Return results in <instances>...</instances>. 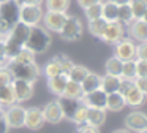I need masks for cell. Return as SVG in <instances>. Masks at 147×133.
I'll return each instance as SVG.
<instances>
[{
  "label": "cell",
  "instance_id": "obj_1",
  "mask_svg": "<svg viewBox=\"0 0 147 133\" xmlns=\"http://www.w3.org/2000/svg\"><path fill=\"white\" fill-rule=\"evenodd\" d=\"M19 6L21 3L18 0H7L0 3V38L2 40L19 22Z\"/></svg>",
  "mask_w": 147,
  "mask_h": 133
},
{
  "label": "cell",
  "instance_id": "obj_22",
  "mask_svg": "<svg viewBox=\"0 0 147 133\" xmlns=\"http://www.w3.org/2000/svg\"><path fill=\"white\" fill-rule=\"evenodd\" d=\"M119 18V5L109 2H101V19H105L106 22H115Z\"/></svg>",
  "mask_w": 147,
  "mask_h": 133
},
{
  "label": "cell",
  "instance_id": "obj_31",
  "mask_svg": "<svg viewBox=\"0 0 147 133\" xmlns=\"http://www.w3.org/2000/svg\"><path fill=\"white\" fill-rule=\"evenodd\" d=\"M128 5L131 8V13H133L134 19H142L144 13L147 10V0H131Z\"/></svg>",
  "mask_w": 147,
  "mask_h": 133
},
{
  "label": "cell",
  "instance_id": "obj_44",
  "mask_svg": "<svg viewBox=\"0 0 147 133\" xmlns=\"http://www.w3.org/2000/svg\"><path fill=\"white\" fill-rule=\"evenodd\" d=\"M8 56H7V49H5V43H3V40L0 38V65L2 66H5L8 63Z\"/></svg>",
  "mask_w": 147,
  "mask_h": 133
},
{
  "label": "cell",
  "instance_id": "obj_25",
  "mask_svg": "<svg viewBox=\"0 0 147 133\" xmlns=\"http://www.w3.org/2000/svg\"><path fill=\"white\" fill-rule=\"evenodd\" d=\"M63 97H68V98H74V100H82L84 97V92L82 89H81V84L79 82H74V81H70L68 79L67 86H65V90H63ZM60 95V97H62Z\"/></svg>",
  "mask_w": 147,
  "mask_h": 133
},
{
  "label": "cell",
  "instance_id": "obj_54",
  "mask_svg": "<svg viewBox=\"0 0 147 133\" xmlns=\"http://www.w3.org/2000/svg\"><path fill=\"white\" fill-rule=\"evenodd\" d=\"M0 68H2V65H0Z\"/></svg>",
  "mask_w": 147,
  "mask_h": 133
},
{
  "label": "cell",
  "instance_id": "obj_24",
  "mask_svg": "<svg viewBox=\"0 0 147 133\" xmlns=\"http://www.w3.org/2000/svg\"><path fill=\"white\" fill-rule=\"evenodd\" d=\"M16 103V97H14V90H13V86L8 84L0 87V106L2 108H8L11 105Z\"/></svg>",
  "mask_w": 147,
  "mask_h": 133
},
{
  "label": "cell",
  "instance_id": "obj_13",
  "mask_svg": "<svg viewBox=\"0 0 147 133\" xmlns=\"http://www.w3.org/2000/svg\"><path fill=\"white\" fill-rule=\"evenodd\" d=\"M125 128L130 132H141L147 130V114L142 111H133L125 117Z\"/></svg>",
  "mask_w": 147,
  "mask_h": 133
},
{
  "label": "cell",
  "instance_id": "obj_16",
  "mask_svg": "<svg viewBox=\"0 0 147 133\" xmlns=\"http://www.w3.org/2000/svg\"><path fill=\"white\" fill-rule=\"evenodd\" d=\"M128 32H130L131 40H136L139 43L147 41V22L142 21V19H134L128 25Z\"/></svg>",
  "mask_w": 147,
  "mask_h": 133
},
{
  "label": "cell",
  "instance_id": "obj_12",
  "mask_svg": "<svg viewBox=\"0 0 147 133\" xmlns=\"http://www.w3.org/2000/svg\"><path fill=\"white\" fill-rule=\"evenodd\" d=\"M106 94L103 89H96V90H92L89 94H84L82 97V103L86 105L87 108H96V109H106Z\"/></svg>",
  "mask_w": 147,
  "mask_h": 133
},
{
  "label": "cell",
  "instance_id": "obj_28",
  "mask_svg": "<svg viewBox=\"0 0 147 133\" xmlns=\"http://www.w3.org/2000/svg\"><path fill=\"white\" fill-rule=\"evenodd\" d=\"M87 73H89V68H86L84 65H76L74 63L73 66H71V70L68 71V79L70 81H74V82H82V79L87 76Z\"/></svg>",
  "mask_w": 147,
  "mask_h": 133
},
{
  "label": "cell",
  "instance_id": "obj_11",
  "mask_svg": "<svg viewBox=\"0 0 147 133\" xmlns=\"http://www.w3.org/2000/svg\"><path fill=\"white\" fill-rule=\"evenodd\" d=\"M14 90V97H16V103H22L32 98L33 95V82L22 81V79H13L11 82Z\"/></svg>",
  "mask_w": 147,
  "mask_h": 133
},
{
  "label": "cell",
  "instance_id": "obj_4",
  "mask_svg": "<svg viewBox=\"0 0 147 133\" xmlns=\"http://www.w3.org/2000/svg\"><path fill=\"white\" fill-rule=\"evenodd\" d=\"M10 73L13 75V79H22V81L35 82L41 75V70L36 65V62L33 63H18L14 60H8L7 65Z\"/></svg>",
  "mask_w": 147,
  "mask_h": 133
},
{
  "label": "cell",
  "instance_id": "obj_36",
  "mask_svg": "<svg viewBox=\"0 0 147 133\" xmlns=\"http://www.w3.org/2000/svg\"><path fill=\"white\" fill-rule=\"evenodd\" d=\"M87 109H89V108L81 101L79 106H78V109L74 111L73 117H71V122H74L76 125H84L86 120H87Z\"/></svg>",
  "mask_w": 147,
  "mask_h": 133
},
{
  "label": "cell",
  "instance_id": "obj_17",
  "mask_svg": "<svg viewBox=\"0 0 147 133\" xmlns=\"http://www.w3.org/2000/svg\"><path fill=\"white\" fill-rule=\"evenodd\" d=\"M59 105H60V109H62V114H63V119H70L73 117L74 111L78 109L81 101L79 100H74V98H68V97H59Z\"/></svg>",
  "mask_w": 147,
  "mask_h": 133
},
{
  "label": "cell",
  "instance_id": "obj_45",
  "mask_svg": "<svg viewBox=\"0 0 147 133\" xmlns=\"http://www.w3.org/2000/svg\"><path fill=\"white\" fill-rule=\"evenodd\" d=\"M134 86L147 95V78H134Z\"/></svg>",
  "mask_w": 147,
  "mask_h": 133
},
{
  "label": "cell",
  "instance_id": "obj_40",
  "mask_svg": "<svg viewBox=\"0 0 147 133\" xmlns=\"http://www.w3.org/2000/svg\"><path fill=\"white\" fill-rule=\"evenodd\" d=\"M13 82V75L10 73V70L7 66H2L0 68V87H3V86H8Z\"/></svg>",
  "mask_w": 147,
  "mask_h": 133
},
{
  "label": "cell",
  "instance_id": "obj_6",
  "mask_svg": "<svg viewBox=\"0 0 147 133\" xmlns=\"http://www.w3.org/2000/svg\"><path fill=\"white\" fill-rule=\"evenodd\" d=\"M3 119L10 128H21V127H24V122H26V108L16 103L5 108Z\"/></svg>",
  "mask_w": 147,
  "mask_h": 133
},
{
  "label": "cell",
  "instance_id": "obj_42",
  "mask_svg": "<svg viewBox=\"0 0 147 133\" xmlns=\"http://www.w3.org/2000/svg\"><path fill=\"white\" fill-rule=\"evenodd\" d=\"M136 59L147 60V41L136 44Z\"/></svg>",
  "mask_w": 147,
  "mask_h": 133
},
{
  "label": "cell",
  "instance_id": "obj_32",
  "mask_svg": "<svg viewBox=\"0 0 147 133\" xmlns=\"http://www.w3.org/2000/svg\"><path fill=\"white\" fill-rule=\"evenodd\" d=\"M117 21L120 22V24H123V25H130L131 22L134 21L130 5H120L119 6V18H117Z\"/></svg>",
  "mask_w": 147,
  "mask_h": 133
},
{
  "label": "cell",
  "instance_id": "obj_20",
  "mask_svg": "<svg viewBox=\"0 0 147 133\" xmlns=\"http://www.w3.org/2000/svg\"><path fill=\"white\" fill-rule=\"evenodd\" d=\"M105 122H106V109H96V108L87 109V120H86L87 125L100 128Z\"/></svg>",
  "mask_w": 147,
  "mask_h": 133
},
{
  "label": "cell",
  "instance_id": "obj_23",
  "mask_svg": "<svg viewBox=\"0 0 147 133\" xmlns=\"http://www.w3.org/2000/svg\"><path fill=\"white\" fill-rule=\"evenodd\" d=\"M146 98H147V95L144 94V92H141L139 89L134 87L128 95H125V103L130 108H138V106H141V105H144Z\"/></svg>",
  "mask_w": 147,
  "mask_h": 133
},
{
  "label": "cell",
  "instance_id": "obj_3",
  "mask_svg": "<svg viewBox=\"0 0 147 133\" xmlns=\"http://www.w3.org/2000/svg\"><path fill=\"white\" fill-rule=\"evenodd\" d=\"M51 41H52L51 33H49L45 27L35 25V27H30L29 37H27V40H26L24 48L32 51L33 54H43L49 49Z\"/></svg>",
  "mask_w": 147,
  "mask_h": 133
},
{
  "label": "cell",
  "instance_id": "obj_9",
  "mask_svg": "<svg viewBox=\"0 0 147 133\" xmlns=\"http://www.w3.org/2000/svg\"><path fill=\"white\" fill-rule=\"evenodd\" d=\"M122 38H125V25L120 24L119 21L108 22L105 32L101 35V40L106 44H117Z\"/></svg>",
  "mask_w": 147,
  "mask_h": 133
},
{
  "label": "cell",
  "instance_id": "obj_49",
  "mask_svg": "<svg viewBox=\"0 0 147 133\" xmlns=\"http://www.w3.org/2000/svg\"><path fill=\"white\" fill-rule=\"evenodd\" d=\"M109 2H112V3H115V5H128V3L131 2V0H109Z\"/></svg>",
  "mask_w": 147,
  "mask_h": 133
},
{
  "label": "cell",
  "instance_id": "obj_34",
  "mask_svg": "<svg viewBox=\"0 0 147 133\" xmlns=\"http://www.w3.org/2000/svg\"><path fill=\"white\" fill-rule=\"evenodd\" d=\"M106 24L108 22L105 21V19H95V21H89V32L93 35V37H96V38H101V35H103V32H105V29H106Z\"/></svg>",
  "mask_w": 147,
  "mask_h": 133
},
{
  "label": "cell",
  "instance_id": "obj_7",
  "mask_svg": "<svg viewBox=\"0 0 147 133\" xmlns=\"http://www.w3.org/2000/svg\"><path fill=\"white\" fill-rule=\"evenodd\" d=\"M60 37L65 41H76L81 38L82 35V22L76 18V16H68L67 21H65L62 30L59 32Z\"/></svg>",
  "mask_w": 147,
  "mask_h": 133
},
{
  "label": "cell",
  "instance_id": "obj_53",
  "mask_svg": "<svg viewBox=\"0 0 147 133\" xmlns=\"http://www.w3.org/2000/svg\"><path fill=\"white\" fill-rule=\"evenodd\" d=\"M138 133H147V130H141V132H138Z\"/></svg>",
  "mask_w": 147,
  "mask_h": 133
},
{
  "label": "cell",
  "instance_id": "obj_29",
  "mask_svg": "<svg viewBox=\"0 0 147 133\" xmlns=\"http://www.w3.org/2000/svg\"><path fill=\"white\" fill-rule=\"evenodd\" d=\"M46 10L48 11H59V13H67L70 8L71 0H45Z\"/></svg>",
  "mask_w": 147,
  "mask_h": 133
},
{
  "label": "cell",
  "instance_id": "obj_14",
  "mask_svg": "<svg viewBox=\"0 0 147 133\" xmlns=\"http://www.w3.org/2000/svg\"><path fill=\"white\" fill-rule=\"evenodd\" d=\"M45 124V117H43V111L36 106H32L29 109H26V122L24 127H27L29 130H40Z\"/></svg>",
  "mask_w": 147,
  "mask_h": 133
},
{
  "label": "cell",
  "instance_id": "obj_21",
  "mask_svg": "<svg viewBox=\"0 0 147 133\" xmlns=\"http://www.w3.org/2000/svg\"><path fill=\"white\" fill-rule=\"evenodd\" d=\"M81 89H82L84 94H89V92H92V90L101 89V76L96 75V73L89 71L87 76L82 79V82H81Z\"/></svg>",
  "mask_w": 147,
  "mask_h": 133
},
{
  "label": "cell",
  "instance_id": "obj_46",
  "mask_svg": "<svg viewBox=\"0 0 147 133\" xmlns=\"http://www.w3.org/2000/svg\"><path fill=\"white\" fill-rule=\"evenodd\" d=\"M100 2H103V0H78V5L86 10V8H89L90 5H95V3H100Z\"/></svg>",
  "mask_w": 147,
  "mask_h": 133
},
{
  "label": "cell",
  "instance_id": "obj_18",
  "mask_svg": "<svg viewBox=\"0 0 147 133\" xmlns=\"http://www.w3.org/2000/svg\"><path fill=\"white\" fill-rule=\"evenodd\" d=\"M127 106L125 103V97L120 94V92H111L106 97V109L112 111V113H117V111H122Z\"/></svg>",
  "mask_w": 147,
  "mask_h": 133
},
{
  "label": "cell",
  "instance_id": "obj_51",
  "mask_svg": "<svg viewBox=\"0 0 147 133\" xmlns=\"http://www.w3.org/2000/svg\"><path fill=\"white\" fill-rule=\"evenodd\" d=\"M3 111H5V108H2V106H0V119L3 117Z\"/></svg>",
  "mask_w": 147,
  "mask_h": 133
},
{
  "label": "cell",
  "instance_id": "obj_43",
  "mask_svg": "<svg viewBox=\"0 0 147 133\" xmlns=\"http://www.w3.org/2000/svg\"><path fill=\"white\" fill-rule=\"evenodd\" d=\"M74 133H100V130L96 128V127H92V125L84 124V125H78V128H76Z\"/></svg>",
  "mask_w": 147,
  "mask_h": 133
},
{
  "label": "cell",
  "instance_id": "obj_47",
  "mask_svg": "<svg viewBox=\"0 0 147 133\" xmlns=\"http://www.w3.org/2000/svg\"><path fill=\"white\" fill-rule=\"evenodd\" d=\"M19 3H24V5H41L45 0H18Z\"/></svg>",
  "mask_w": 147,
  "mask_h": 133
},
{
  "label": "cell",
  "instance_id": "obj_35",
  "mask_svg": "<svg viewBox=\"0 0 147 133\" xmlns=\"http://www.w3.org/2000/svg\"><path fill=\"white\" fill-rule=\"evenodd\" d=\"M10 60H14V62H18V63H33L35 62V54H33L32 51H29L27 48H22V49Z\"/></svg>",
  "mask_w": 147,
  "mask_h": 133
},
{
  "label": "cell",
  "instance_id": "obj_2",
  "mask_svg": "<svg viewBox=\"0 0 147 133\" xmlns=\"http://www.w3.org/2000/svg\"><path fill=\"white\" fill-rule=\"evenodd\" d=\"M29 32H30L29 25L22 24V22H18V24L10 30V33L3 38L8 59H13V57L24 48L26 40H27V37H29Z\"/></svg>",
  "mask_w": 147,
  "mask_h": 133
},
{
  "label": "cell",
  "instance_id": "obj_27",
  "mask_svg": "<svg viewBox=\"0 0 147 133\" xmlns=\"http://www.w3.org/2000/svg\"><path fill=\"white\" fill-rule=\"evenodd\" d=\"M122 60L120 59H117L115 56H112V57H109L108 60H106V63H105V71H106V75H111V76H120V73H122Z\"/></svg>",
  "mask_w": 147,
  "mask_h": 133
},
{
  "label": "cell",
  "instance_id": "obj_50",
  "mask_svg": "<svg viewBox=\"0 0 147 133\" xmlns=\"http://www.w3.org/2000/svg\"><path fill=\"white\" fill-rule=\"evenodd\" d=\"M112 133H131L128 128H117V130H114Z\"/></svg>",
  "mask_w": 147,
  "mask_h": 133
},
{
  "label": "cell",
  "instance_id": "obj_39",
  "mask_svg": "<svg viewBox=\"0 0 147 133\" xmlns=\"http://www.w3.org/2000/svg\"><path fill=\"white\" fill-rule=\"evenodd\" d=\"M55 60L59 62V65H60L63 75H68V71L71 70V66L74 65V62L70 59V57H67V56H55Z\"/></svg>",
  "mask_w": 147,
  "mask_h": 133
},
{
  "label": "cell",
  "instance_id": "obj_8",
  "mask_svg": "<svg viewBox=\"0 0 147 133\" xmlns=\"http://www.w3.org/2000/svg\"><path fill=\"white\" fill-rule=\"evenodd\" d=\"M68 14L67 13H59V11H46L43 14V25L48 32H54V33H59L63 27L65 21H67Z\"/></svg>",
  "mask_w": 147,
  "mask_h": 133
},
{
  "label": "cell",
  "instance_id": "obj_19",
  "mask_svg": "<svg viewBox=\"0 0 147 133\" xmlns=\"http://www.w3.org/2000/svg\"><path fill=\"white\" fill-rule=\"evenodd\" d=\"M67 82H68V76L62 73V75H57V76H54V78L48 79V89H49L51 94L60 97V95L63 94V90H65Z\"/></svg>",
  "mask_w": 147,
  "mask_h": 133
},
{
  "label": "cell",
  "instance_id": "obj_38",
  "mask_svg": "<svg viewBox=\"0 0 147 133\" xmlns=\"http://www.w3.org/2000/svg\"><path fill=\"white\" fill-rule=\"evenodd\" d=\"M134 87H136V86H134V79L120 78V84H119V90H117V92H120V94L125 97V95H128Z\"/></svg>",
  "mask_w": 147,
  "mask_h": 133
},
{
  "label": "cell",
  "instance_id": "obj_30",
  "mask_svg": "<svg viewBox=\"0 0 147 133\" xmlns=\"http://www.w3.org/2000/svg\"><path fill=\"white\" fill-rule=\"evenodd\" d=\"M62 73H63V71H62L59 62L55 60V57H54V59H51L45 66H43V75H45L48 79L49 78H54V76H57V75H62Z\"/></svg>",
  "mask_w": 147,
  "mask_h": 133
},
{
  "label": "cell",
  "instance_id": "obj_10",
  "mask_svg": "<svg viewBox=\"0 0 147 133\" xmlns=\"http://www.w3.org/2000/svg\"><path fill=\"white\" fill-rule=\"evenodd\" d=\"M115 46V57L120 59L122 62L136 59V44L131 38H122Z\"/></svg>",
  "mask_w": 147,
  "mask_h": 133
},
{
  "label": "cell",
  "instance_id": "obj_37",
  "mask_svg": "<svg viewBox=\"0 0 147 133\" xmlns=\"http://www.w3.org/2000/svg\"><path fill=\"white\" fill-rule=\"evenodd\" d=\"M84 11H86V18L89 19V21L100 19V18H101V2L95 3V5H90L89 8H86Z\"/></svg>",
  "mask_w": 147,
  "mask_h": 133
},
{
  "label": "cell",
  "instance_id": "obj_52",
  "mask_svg": "<svg viewBox=\"0 0 147 133\" xmlns=\"http://www.w3.org/2000/svg\"><path fill=\"white\" fill-rule=\"evenodd\" d=\"M142 21L147 22V10H146V13H144V16H142Z\"/></svg>",
  "mask_w": 147,
  "mask_h": 133
},
{
  "label": "cell",
  "instance_id": "obj_15",
  "mask_svg": "<svg viewBox=\"0 0 147 133\" xmlns=\"http://www.w3.org/2000/svg\"><path fill=\"white\" fill-rule=\"evenodd\" d=\"M43 117H45V122L49 124H59L62 119H63V114H62L60 105L59 101H49L45 108H43Z\"/></svg>",
  "mask_w": 147,
  "mask_h": 133
},
{
  "label": "cell",
  "instance_id": "obj_41",
  "mask_svg": "<svg viewBox=\"0 0 147 133\" xmlns=\"http://www.w3.org/2000/svg\"><path fill=\"white\" fill-rule=\"evenodd\" d=\"M136 78H147V60L136 59Z\"/></svg>",
  "mask_w": 147,
  "mask_h": 133
},
{
  "label": "cell",
  "instance_id": "obj_5",
  "mask_svg": "<svg viewBox=\"0 0 147 133\" xmlns=\"http://www.w3.org/2000/svg\"><path fill=\"white\" fill-rule=\"evenodd\" d=\"M43 10L41 5H24L21 3L19 6V22L29 25V27H35L41 22L43 19Z\"/></svg>",
  "mask_w": 147,
  "mask_h": 133
},
{
  "label": "cell",
  "instance_id": "obj_48",
  "mask_svg": "<svg viewBox=\"0 0 147 133\" xmlns=\"http://www.w3.org/2000/svg\"><path fill=\"white\" fill-rule=\"evenodd\" d=\"M8 130H10V127H8V124L5 122V119L2 117V119H0V133H8Z\"/></svg>",
  "mask_w": 147,
  "mask_h": 133
},
{
  "label": "cell",
  "instance_id": "obj_26",
  "mask_svg": "<svg viewBox=\"0 0 147 133\" xmlns=\"http://www.w3.org/2000/svg\"><path fill=\"white\" fill-rule=\"evenodd\" d=\"M119 84H120V76H111V75L101 76V89L106 92V94L117 92L119 90Z\"/></svg>",
  "mask_w": 147,
  "mask_h": 133
},
{
  "label": "cell",
  "instance_id": "obj_33",
  "mask_svg": "<svg viewBox=\"0 0 147 133\" xmlns=\"http://www.w3.org/2000/svg\"><path fill=\"white\" fill-rule=\"evenodd\" d=\"M120 78H125V79H134L136 78V59L127 60V62L122 63Z\"/></svg>",
  "mask_w": 147,
  "mask_h": 133
}]
</instances>
